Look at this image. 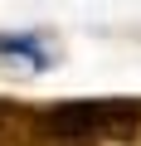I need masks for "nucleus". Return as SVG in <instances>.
Masks as SVG:
<instances>
[{"label": "nucleus", "mask_w": 141, "mask_h": 146, "mask_svg": "<svg viewBox=\"0 0 141 146\" xmlns=\"http://www.w3.org/2000/svg\"><path fill=\"white\" fill-rule=\"evenodd\" d=\"M44 146H107L131 141L141 131V102L131 98H97V102H58L39 107Z\"/></svg>", "instance_id": "1"}, {"label": "nucleus", "mask_w": 141, "mask_h": 146, "mask_svg": "<svg viewBox=\"0 0 141 146\" xmlns=\"http://www.w3.org/2000/svg\"><path fill=\"white\" fill-rule=\"evenodd\" d=\"M0 146H44V122H39V107L0 102Z\"/></svg>", "instance_id": "2"}]
</instances>
